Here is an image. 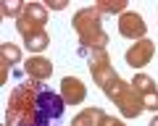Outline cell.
<instances>
[{"instance_id":"obj_1","label":"cell","mask_w":158,"mask_h":126,"mask_svg":"<svg viewBox=\"0 0 158 126\" xmlns=\"http://www.w3.org/2000/svg\"><path fill=\"white\" fill-rule=\"evenodd\" d=\"M103 13L98 8H82V11L74 16L71 26L79 37V55L90 58V53L95 50H106L108 45V34L103 32Z\"/></svg>"},{"instance_id":"obj_2","label":"cell","mask_w":158,"mask_h":126,"mask_svg":"<svg viewBox=\"0 0 158 126\" xmlns=\"http://www.w3.org/2000/svg\"><path fill=\"white\" fill-rule=\"evenodd\" d=\"M103 92H106V97L111 100V103L118 105V110H121V116H124V118H137V116L145 110V105H142L140 95L135 92L132 81H124L121 76L111 79L106 87H103Z\"/></svg>"},{"instance_id":"obj_3","label":"cell","mask_w":158,"mask_h":126,"mask_svg":"<svg viewBox=\"0 0 158 126\" xmlns=\"http://www.w3.org/2000/svg\"><path fill=\"white\" fill-rule=\"evenodd\" d=\"M34 110H37V118H40V121H48V124H53V121L63 118L66 100H63L58 92H53V89H48V87H42V89L37 92Z\"/></svg>"},{"instance_id":"obj_4","label":"cell","mask_w":158,"mask_h":126,"mask_svg":"<svg viewBox=\"0 0 158 126\" xmlns=\"http://www.w3.org/2000/svg\"><path fill=\"white\" fill-rule=\"evenodd\" d=\"M90 74H92V79H95V84L100 87H106L111 79H116V71H113V66H111V58H108V53L106 50H95V53H90Z\"/></svg>"},{"instance_id":"obj_5","label":"cell","mask_w":158,"mask_h":126,"mask_svg":"<svg viewBox=\"0 0 158 126\" xmlns=\"http://www.w3.org/2000/svg\"><path fill=\"white\" fill-rule=\"evenodd\" d=\"M145 18L140 13H132V11H124L118 16V34L127 37V40H145Z\"/></svg>"},{"instance_id":"obj_6","label":"cell","mask_w":158,"mask_h":126,"mask_svg":"<svg viewBox=\"0 0 158 126\" xmlns=\"http://www.w3.org/2000/svg\"><path fill=\"white\" fill-rule=\"evenodd\" d=\"M132 87H135V92L140 95L145 110H158V87H156V81H153L150 76L137 74L135 79H132Z\"/></svg>"},{"instance_id":"obj_7","label":"cell","mask_w":158,"mask_h":126,"mask_svg":"<svg viewBox=\"0 0 158 126\" xmlns=\"http://www.w3.org/2000/svg\"><path fill=\"white\" fill-rule=\"evenodd\" d=\"M153 55H156V45H153L150 40H137L135 45L127 50V66H132V69H142V66H148V63L153 61Z\"/></svg>"},{"instance_id":"obj_8","label":"cell","mask_w":158,"mask_h":126,"mask_svg":"<svg viewBox=\"0 0 158 126\" xmlns=\"http://www.w3.org/2000/svg\"><path fill=\"white\" fill-rule=\"evenodd\" d=\"M61 97L66 100V105H79V103H85V97H87V87L77 76H66L61 81Z\"/></svg>"},{"instance_id":"obj_9","label":"cell","mask_w":158,"mask_h":126,"mask_svg":"<svg viewBox=\"0 0 158 126\" xmlns=\"http://www.w3.org/2000/svg\"><path fill=\"white\" fill-rule=\"evenodd\" d=\"M24 71H27V76L34 79V81H48L50 74H53V63L48 61V58H42V55H32L24 63Z\"/></svg>"},{"instance_id":"obj_10","label":"cell","mask_w":158,"mask_h":126,"mask_svg":"<svg viewBox=\"0 0 158 126\" xmlns=\"http://www.w3.org/2000/svg\"><path fill=\"white\" fill-rule=\"evenodd\" d=\"M106 124V113L100 108H87L71 121V126H103Z\"/></svg>"},{"instance_id":"obj_11","label":"cell","mask_w":158,"mask_h":126,"mask_svg":"<svg viewBox=\"0 0 158 126\" xmlns=\"http://www.w3.org/2000/svg\"><path fill=\"white\" fill-rule=\"evenodd\" d=\"M24 45H27L29 53H42L48 45H50V37H48L45 29H42V32H32V34L24 37Z\"/></svg>"},{"instance_id":"obj_12","label":"cell","mask_w":158,"mask_h":126,"mask_svg":"<svg viewBox=\"0 0 158 126\" xmlns=\"http://www.w3.org/2000/svg\"><path fill=\"white\" fill-rule=\"evenodd\" d=\"M21 16L29 18V21H34V24H40V26H45L48 24V8L42 6V3H27V8H24Z\"/></svg>"},{"instance_id":"obj_13","label":"cell","mask_w":158,"mask_h":126,"mask_svg":"<svg viewBox=\"0 0 158 126\" xmlns=\"http://www.w3.org/2000/svg\"><path fill=\"white\" fill-rule=\"evenodd\" d=\"M0 55H3V63H8V66H13V63H21V50H19L16 45H8V42H3V45H0Z\"/></svg>"},{"instance_id":"obj_14","label":"cell","mask_w":158,"mask_h":126,"mask_svg":"<svg viewBox=\"0 0 158 126\" xmlns=\"http://www.w3.org/2000/svg\"><path fill=\"white\" fill-rule=\"evenodd\" d=\"M98 11L106 16V13H124V8H127V0H100L98 3Z\"/></svg>"},{"instance_id":"obj_15","label":"cell","mask_w":158,"mask_h":126,"mask_svg":"<svg viewBox=\"0 0 158 126\" xmlns=\"http://www.w3.org/2000/svg\"><path fill=\"white\" fill-rule=\"evenodd\" d=\"M24 8H27V3H21V0H6V3H3V16L6 18H19L24 13Z\"/></svg>"},{"instance_id":"obj_16","label":"cell","mask_w":158,"mask_h":126,"mask_svg":"<svg viewBox=\"0 0 158 126\" xmlns=\"http://www.w3.org/2000/svg\"><path fill=\"white\" fill-rule=\"evenodd\" d=\"M45 8H48V11H63V8H66V0H56V3L50 0Z\"/></svg>"},{"instance_id":"obj_17","label":"cell","mask_w":158,"mask_h":126,"mask_svg":"<svg viewBox=\"0 0 158 126\" xmlns=\"http://www.w3.org/2000/svg\"><path fill=\"white\" fill-rule=\"evenodd\" d=\"M103 126H127L124 121H118V118H113V116H106V124Z\"/></svg>"},{"instance_id":"obj_18","label":"cell","mask_w":158,"mask_h":126,"mask_svg":"<svg viewBox=\"0 0 158 126\" xmlns=\"http://www.w3.org/2000/svg\"><path fill=\"white\" fill-rule=\"evenodd\" d=\"M27 126H50V124H45V121H34V124H27Z\"/></svg>"},{"instance_id":"obj_19","label":"cell","mask_w":158,"mask_h":126,"mask_svg":"<svg viewBox=\"0 0 158 126\" xmlns=\"http://www.w3.org/2000/svg\"><path fill=\"white\" fill-rule=\"evenodd\" d=\"M150 126H158V116H156V118H153V121H150Z\"/></svg>"}]
</instances>
